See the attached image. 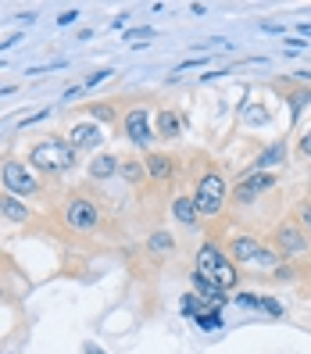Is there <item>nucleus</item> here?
<instances>
[{
    "mask_svg": "<svg viewBox=\"0 0 311 354\" xmlns=\"http://www.w3.org/2000/svg\"><path fill=\"white\" fill-rule=\"evenodd\" d=\"M172 212H176V218H179L182 225H194V222H197V204H194V197H179Z\"/></svg>",
    "mask_w": 311,
    "mask_h": 354,
    "instance_id": "obj_17",
    "label": "nucleus"
},
{
    "mask_svg": "<svg viewBox=\"0 0 311 354\" xmlns=\"http://www.w3.org/2000/svg\"><path fill=\"white\" fill-rule=\"evenodd\" d=\"M272 276H276V279H290V276H294V272H290V268H286V265H279V268H276V272H272Z\"/></svg>",
    "mask_w": 311,
    "mask_h": 354,
    "instance_id": "obj_28",
    "label": "nucleus"
},
{
    "mask_svg": "<svg viewBox=\"0 0 311 354\" xmlns=\"http://www.w3.org/2000/svg\"><path fill=\"white\" fill-rule=\"evenodd\" d=\"M75 18H79V11H65V15H61V18H57V22H61V26H72V22H75Z\"/></svg>",
    "mask_w": 311,
    "mask_h": 354,
    "instance_id": "obj_27",
    "label": "nucleus"
},
{
    "mask_svg": "<svg viewBox=\"0 0 311 354\" xmlns=\"http://www.w3.org/2000/svg\"><path fill=\"white\" fill-rule=\"evenodd\" d=\"M301 154H304V158H311V129L301 136Z\"/></svg>",
    "mask_w": 311,
    "mask_h": 354,
    "instance_id": "obj_24",
    "label": "nucleus"
},
{
    "mask_svg": "<svg viewBox=\"0 0 311 354\" xmlns=\"http://www.w3.org/2000/svg\"><path fill=\"white\" fill-rule=\"evenodd\" d=\"M190 283H194V294H200L204 301H211L215 308H222V304H225V290H222L218 283H211L207 276L194 272V276H190Z\"/></svg>",
    "mask_w": 311,
    "mask_h": 354,
    "instance_id": "obj_11",
    "label": "nucleus"
},
{
    "mask_svg": "<svg viewBox=\"0 0 311 354\" xmlns=\"http://www.w3.org/2000/svg\"><path fill=\"white\" fill-rule=\"evenodd\" d=\"M115 172H118V158L115 154H100V158L90 161V176L93 179H111Z\"/></svg>",
    "mask_w": 311,
    "mask_h": 354,
    "instance_id": "obj_13",
    "label": "nucleus"
},
{
    "mask_svg": "<svg viewBox=\"0 0 311 354\" xmlns=\"http://www.w3.org/2000/svg\"><path fill=\"white\" fill-rule=\"evenodd\" d=\"M194 204H197V215H218L222 204H225V183H222V176L207 172V176L197 183Z\"/></svg>",
    "mask_w": 311,
    "mask_h": 354,
    "instance_id": "obj_3",
    "label": "nucleus"
},
{
    "mask_svg": "<svg viewBox=\"0 0 311 354\" xmlns=\"http://www.w3.org/2000/svg\"><path fill=\"white\" fill-rule=\"evenodd\" d=\"M172 247H176V240H172L169 233H154V236H151V251H154V254H169Z\"/></svg>",
    "mask_w": 311,
    "mask_h": 354,
    "instance_id": "obj_19",
    "label": "nucleus"
},
{
    "mask_svg": "<svg viewBox=\"0 0 311 354\" xmlns=\"http://www.w3.org/2000/svg\"><path fill=\"white\" fill-rule=\"evenodd\" d=\"M0 212H4V204H0Z\"/></svg>",
    "mask_w": 311,
    "mask_h": 354,
    "instance_id": "obj_29",
    "label": "nucleus"
},
{
    "mask_svg": "<svg viewBox=\"0 0 311 354\" xmlns=\"http://www.w3.org/2000/svg\"><path fill=\"white\" fill-rule=\"evenodd\" d=\"M197 326H200V329H218V326H222L218 311H207V315H200V319H197Z\"/></svg>",
    "mask_w": 311,
    "mask_h": 354,
    "instance_id": "obj_20",
    "label": "nucleus"
},
{
    "mask_svg": "<svg viewBox=\"0 0 311 354\" xmlns=\"http://www.w3.org/2000/svg\"><path fill=\"white\" fill-rule=\"evenodd\" d=\"M268 186H276V176H272V172H247V176L236 183L233 201H236V204H251L258 194L268 190Z\"/></svg>",
    "mask_w": 311,
    "mask_h": 354,
    "instance_id": "obj_5",
    "label": "nucleus"
},
{
    "mask_svg": "<svg viewBox=\"0 0 311 354\" xmlns=\"http://www.w3.org/2000/svg\"><path fill=\"white\" fill-rule=\"evenodd\" d=\"M4 186H8L15 197L36 194V179H32V172L26 169L22 161H8V165H4Z\"/></svg>",
    "mask_w": 311,
    "mask_h": 354,
    "instance_id": "obj_6",
    "label": "nucleus"
},
{
    "mask_svg": "<svg viewBox=\"0 0 311 354\" xmlns=\"http://www.w3.org/2000/svg\"><path fill=\"white\" fill-rule=\"evenodd\" d=\"M276 251L279 254H304L308 251V236L301 233V229L297 225H279L276 229Z\"/></svg>",
    "mask_w": 311,
    "mask_h": 354,
    "instance_id": "obj_7",
    "label": "nucleus"
},
{
    "mask_svg": "<svg viewBox=\"0 0 311 354\" xmlns=\"http://www.w3.org/2000/svg\"><path fill=\"white\" fill-rule=\"evenodd\" d=\"M93 115L100 122H115V108H104V104H100V108H93Z\"/></svg>",
    "mask_w": 311,
    "mask_h": 354,
    "instance_id": "obj_22",
    "label": "nucleus"
},
{
    "mask_svg": "<svg viewBox=\"0 0 311 354\" xmlns=\"http://www.w3.org/2000/svg\"><path fill=\"white\" fill-rule=\"evenodd\" d=\"M308 204H311V201H308Z\"/></svg>",
    "mask_w": 311,
    "mask_h": 354,
    "instance_id": "obj_30",
    "label": "nucleus"
},
{
    "mask_svg": "<svg viewBox=\"0 0 311 354\" xmlns=\"http://www.w3.org/2000/svg\"><path fill=\"white\" fill-rule=\"evenodd\" d=\"M225 261H229V258H225L215 243H204L200 251H197V268H194V272H200V276H215Z\"/></svg>",
    "mask_w": 311,
    "mask_h": 354,
    "instance_id": "obj_10",
    "label": "nucleus"
},
{
    "mask_svg": "<svg viewBox=\"0 0 311 354\" xmlns=\"http://www.w3.org/2000/svg\"><path fill=\"white\" fill-rule=\"evenodd\" d=\"M283 158H286V143H272V147H268V151L254 161V169H251V172H265L268 165H279Z\"/></svg>",
    "mask_w": 311,
    "mask_h": 354,
    "instance_id": "obj_15",
    "label": "nucleus"
},
{
    "mask_svg": "<svg viewBox=\"0 0 311 354\" xmlns=\"http://www.w3.org/2000/svg\"><path fill=\"white\" fill-rule=\"evenodd\" d=\"M29 165L39 172H65L75 165V147L65 140H44L29 151Z\"/></svg>",
    "mask_w": 311,
    "mask_h": 354,
    "instance_id": "obj_1",
    "label": "nucleus"
},
{
    "mask_svg": "<svg viewBox=\"0 0 311 354\" xmlns=\"http://www.w3.org/2000/svg\"><path fill=\"white\" fill-rule=\"evenodd\" d=\"M0 204H4V215L11 218V222H26V204H18L15 197H0Z\"/></svg>",
    "mask_w": 311,
    "mask_h": 354,
    "instance_id": "obj_18",
    "label": "nucleus"
},
{
    "mask_svg": "<svg viewBox=\"0 0 311 354\" xmlns=\"http://www.w3.org/2000/svg\"><path fill=\"white\" fill-rule=\"evenodd\" d=\"M158 133H161L164 140L179 136V133H182V118H179L176 111H161V115H158Z\"/></svg>",
    "mask_w": 311,
    "mask_h": 354,
    "instance_id": "obj_14",
    "label": "nucleus"
},
{
    "mask_svg": "<svg viewBox=\"0 0 311 354\" xmlns=\"http://www.w3.org/2000/svg\"><path fill=\"white\" fill-rule=\"evenodd\" d=\"M236 304L254 308V311H265V315H272V319H279V315H283V304H279V301H272V297H261V294H236Z\"/></svg>",
    "mask_w": 311,
    "mask_h": 354,
    "instance_id": "obj_12",
    "label": "nucleus"
},
{
    "mask_svg": "<svg viewBox=\"0 0 311 354\" xmlns=\"http://www.w3.org/2000/svg\"><path fill=\"white\" fill-rule=\"evenodd\" d=\"M108 75H111V68H100V72H93L86 82H82V86H97V82H100V79H108Z\"/></svg>",
    "mask_w": 311,
    "mask_h": 354,
    "instance_id": "obj_23",
    "label": "nucleus"
},
{
    "mask_svg": "<svg viewBox=\"0 0 311 354\" xmlns=\"http://www.w3.org/2000/svg\"><path fill=\"white\" fill-rule=\"evenodd\" d=\"M126 136H129L133 143H140V147H147V143L154 140L151 122H147V111H143V108H133V111L126 115Z\"/></svg>",
    "mask_w": 311,
    "mask_h": 354,
    "instance_id": "obj_8",
    "label": "nucleus"
},
{
    "mask_svg": "<svg viewBox=\"0 0 311 354\" xmlns=\"http://www.w3.org/2000/svg\"><path fill=\"white\" fill-rule=\"evenodd\" d=\"M100 140H104V133L97 122H75L72 126V147L75 151H93V147H100Z\"/></svg>",
    "mask_w": 311,
    "mask_h": 354,
    "instance_id": "obj_9",
    "label": "nucleus"
},
{
    "mask_svg": "<svg viewBox=\"0 0 311 354\" xmlns=\"http://www.w3.org/2000/svg\"><path fill=\"white\" fill-rule=\"evenodd\" d=\"M301 225H304V229H311V204H304V207H301Z\"/></svg>",
    "mask_w": 311,
    "mask_h": 354,
    "instance_id": "obj_26",
    "label": "nucleus"
},
{
    "mask_svg": "<svg viewBox=\"0 0 311 354\" xmlns=\"http://www.w3.org/2000/svg\"><path fill=\"white\" fill-rule=\"evenodd\" d=\"M268 118V111L265 108H258V111H247V122H265Z\"/></svg>",
    "mask_w": 311,
    "mask_h": 354,
    "instance_id": "obj_25",
    "label": "nucleus"
},
{
    "mask_svg": "<svg viewBox=\"0 0 311 354\" xmlns=\"http://www.w3.org/2000/svg\"><path fill=\"white\" fill-rule=\"evenodd\" d=\"M229 254H233V261H240V265L279 268V251L265 247V243H261V240H254V236H236V240L229 243Z\"/></svg>",
    "mask_w": 311,
    "mask_h": 354,
    "instance_id": "obj_2",
    "label": "nucleus"
},
{
    "mask_svg": "<svg viewBox=\"0 0 311 354\" xmlns=\"http://www.w3.org/2000/svg\"><path fill=\"white\" fill-rule=\"evenodd\" d=\"M147 172H151L154 179H169V176H172V158H169V154H151V158H147Z\"/></svg>",
    "mask_w": 311,
    "mask_h": 354,
    "instance_id": "obj_16",
    "label": "nucleus"
},
{
    "mask_svg": "<svg viewBox=\"0 0 311 354\" xmlns=\"http://www.w3.org/2000/svg\"><path fill=\"white\" fill-rule=\"evenodd\" d=\"M122 176H126L129 183H136V179H143V169H140V161H129L126 169H122Z\"/></svg>",
    "mask_w": 311,
    "mask_h": 354,
    "instance_id": "obj_21",
    "label": "nucleus"
},
{
    "mask_svg": "<svg viewBox=\"0 0 311 354\" xmlns=\"http://www.w3.org/2000/svg\"><path fill=\"white\" fill-rule=\"evenodd\" d=\"M65 222L75 229V233H93L100 222V207L90 197H72L65 207Z\"/></svg>",
    "mask_w": 311,
    "mask_h": 354,
    "instance_id": "obj_4",
    "label": "nucleus"
}]
</instances>
